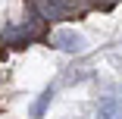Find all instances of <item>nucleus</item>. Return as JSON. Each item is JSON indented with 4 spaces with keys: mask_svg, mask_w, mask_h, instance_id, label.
<instances>
[{
    "mask_svg": "<svg viewBox=\"0 0 122 119\" xmlns=\"http://www.w3.org/2000/svg\"><path fill=\"white\" fill-rule=\"evenodd\" d=\"M50 47L66 50V53H81V50H85V35L72 31V28H56V31L50 35Z\"/></svg>",
    "mask_w": 122,
    "mask_h": 119,
    "instance_id": "obj_1",
    "label": "nucleus"
},
{
    "mask_svg": "<svg viewBox=\"0 0 122 119\" xmlns=\"http://www.w3.org/2000/svg\"><path fill=\"white\" fill-rule=\"evenodd\" d=\"M97 119H122V100L116 94H107L97 103Z\"/></svg>",
    "mask_w": 122,
    "mask_h": 119,
    "instance_id": "obj_2",
    "label": "nucleus"
},
{
    "mask_svg": "<svg viewBox=\"0 0 122 119\" xmlns=\"http://www.w3.org/2000/svg\"><path fill=\"white\" fill-rule=\"evenodd\" d=\"M50 97H53V91H44V97H41V100L35 103V110H31V113H35V116H41V113H44V103L50 100Z\"/></svg>",
    "mask_w": 122,
    "mask_h": 119,
    "instance_id": "obj_3",
    "label": "nucleus"
}]
</instances>
